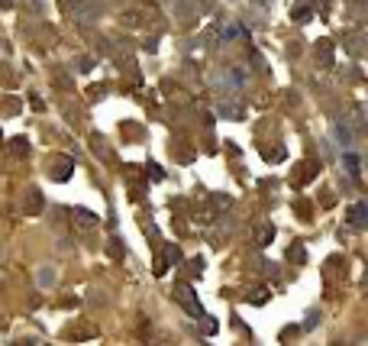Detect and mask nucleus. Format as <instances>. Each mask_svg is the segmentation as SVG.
<instances>
[{
	"instance_id": "1",
	"label": "nucleus",
	"mask_w": 368,
	"mask_h": 346,
	"mask_svg": "<svg viewBox=\"0 0 368 346\" xmlns=\"http://www.w3.org/2000/svg\"><path fill=\"white\" fill-rule=\"evenodd\" d=\"M349 223H355V227H365V223H368V204H359V207L349 210Z\"/></svg>"
},
{
	"instance_id": "2",
	"label": "nucleus",
	"mask_w": 368,
	"mask_h": 346,
	"mask_svg": "<svg viewBox=\"0 0 368 346\" xmlns=\"http://www.w3.org/2000/svg\"><path fill=\"white\" fill-rule=\"evenodd\" d=\"M68 172H71V162H61L58 172H55V178H58V181H65V178H68Z\"/></svg>"
},
{
	"instance_id": "3",
	"label": "nucleus",
	"mask_w": 368,
	"mask_h": 346,
	"mask_svg": "<svg viewBox=\"0 0 368 346\" xmlns=\"http://www.w3.org/2000/svg\"><path fill=\"white\" fill-rule=\"evenodd\" d=\"M345 165H349V172H359V159L355 155H345Z\"/></svg>"
},
{
	"instance_id": "4",
	"label": "nucleus",
	"mask_w": 368,
	"mask_h": 346,
	"mask_svg": "<svg viewBox=\"0 0 368 346\" xmlns=\"http://www.w3.org/2000/svg\"><path fill=\"white\" fill-rule=\"evenodd\" d=\"M365 282H368V272H365Z\"/></svg>"
}]
</instances>
